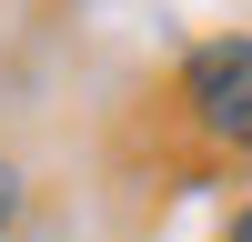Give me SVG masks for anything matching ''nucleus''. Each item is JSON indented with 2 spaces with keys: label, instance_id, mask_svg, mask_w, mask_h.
I'll use <instances>...</instances> for the list:
<instances>
[{
  "label": "nucleus",
  "instance_id": "f03ea898",
  "mask_svg": "<svg viewBox=\"0 0 252 242\" xmlns=\"http://www.w3.org/2000/svg\"><path fill=\"white\" fill-rule=\"evenodd\" d=\"M10 212H20V172L0 161V232H10Z\"/></svg>",
  "mask_w": 252,
  "mask_h": 242
},
{
  "label": "nucleus",
  "instance_id": "f257e3e1",
  "mask_svg": "<svg viewBox=\"0 0 252 242\" xmlns=\"http://www.w3.org/2000/svg\"><path fill=\"white\" fill-rule=\"evenodd\" d=\"M172 101L212 151H242L252 161V30H222V40H192L172 71Z\"/></svg>",
  "mask_w": 252,
  "mask_h": 242
},
{
  "label": "nucleus",
  "instance_id": "7ed1b4c3",
  "mask_svg": "<svg viewBox=\"0 0 252 242\" xmlns=\"http://www.w3.org/2000/svg\"><path fill=\"white\" fill-rule=\"evenodd\" d=\"M222 242H252V202H242V212H232V222H222Z\"/></svg>",
  "mask_w": 252,
  "mask_h": 242
}]
</instances>
